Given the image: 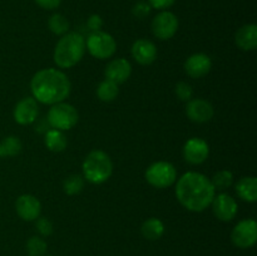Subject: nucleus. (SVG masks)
Wrapping results in <instances>:
<instances>
[{
	"mask_svg": "<svg viewBox=\"0 0 257 256\" xmlns=\"http://www.w3.org/2000/svg\"><path fill=\"white\" fill-rule=\"evenodd\" d=\"M84 187V180L79 175H72L65 178L63 182V188L67 195H77Z\"/></svg>",
	"mask_w": 257,
	"mask_h": 256,
	"instance_id": "26",
	"label": "nucleus"
},
{
	"mask_svg": "<svg viewBox=\"0 0 257 256\" xmlns=\"http://www.w3.org/2000/svg\"><path fill=\"white\" fill-rule=\"evenodd\" d=\"M175 2L176 0H148V4H150L152 8H155V9L163 10L170 8L171 5H173V3Z\"/></svg>",
	"mask_w": 257,
	"mask_h": 256,
	"instance_id": "33",
	"label": "nucleus"
},
{
	"mask_svg": "<svg viewBox=\"0 0 257 256\" xmlns=\"http://www.w3.org/2000/svg\"><path fill=\"white\" fill-rule=\"evenodd\" d=\"M85 48L89 50L93 57L98 59H107L115 53L117 43L110 34L98 30V32H93L88 37Z\"/></svg>",
	"mask_w": 257,
	"mask_h": 256,
	"instance_id": "7",
	"label": "nucleus"
},
{
	"mask_svg": "<svg viewBox=\"0 0 257 256\" xmlns=\"http://www.w3.org/2000/svg\"><path fill=\"white\" fill-rule=\"evenodd\" d=\"M151 9H152V7H151L148 3L138 2L137 4L133 7L132 13L136 18H138V19H143V18H146L148 14H150Z\"/></svg>",
	"mask_w": 257,
	"mask_h": 256,
	"instance_id": "29",
	"label": "nucleus"
},
{
	"mask_svg": "<svg viewBox=\"0 0 257 256\" xmlns=\"http://www.w3.org/2000/svg\"><path fill=\"white\" fill-rule=\"evenodd\" d=\"M233 182V175L227 170L220 171V172L216 173L213 176V178L211 180V183H212L213 188L218 191H223L227 190Z\"/></svg>",
	"mask_w": 257,
	"mask_h": 256,
	"instance_id": "25",
	"label": "nucleus"
},
{
	"mask_svg": "<svg viewBox=\"0 0 257 256\" xmlns=\"http://www.w3.org/2000/svg\"><path fill=\"white\" fill-rule=\"evenodd\" d=\"M141 231H142L143 237L150 241H156L165 232V225H163V222L161 220L152 217L148 218L147 221L143 222Z\"/></svg>",
	"mask_w": 257,
	"mask_h": 256,
	"instance_id": "20",
	"label": "nucleus"
},
{
	"mask_svg": "<svg viewBox=\"0 0 257 256\" xmlns=\"http://www.w3.org/2000/svg\"><path fill=\"white\" fill-rule=\"evenodd\" d=\"M178 29V19L173 13L162 12L152 22L153 34L161 40L171 39Z\"/></svg>",
	"mask_w": 257,
	"mask_h": 256,
	"instance_id": "9",
	"label": "nucleus"
},
{
	"mask_svg": "<svg viewBox=\"0 0 257 256\" xmlns=\"http://www.w3.org/2000/svg\"><path fill=\"white\" fill-rule=\"evenodd\" d=\"M45 146L49 148L53 152H62L68 145L67 137L64 136V133L59 130H50L48 131L47 135H45Z\"/></svg>",
	"mask_w": 257,
	"mask_h": 256,
	"instance_id": "21",
	"label": "nucleus"
},
{
	"mask_svg": "<svg viewBox=\"0 0 257 256\" xmlns=\"http://www.w3.org/2000/svg\"><path fill=\"white\" fill-rule=\"evenodd\" d=\"M212 68L210 57L203 53H196L191 55L185 63V70L191 78H202Z\"/></svg>",
	"mask_w": 257,
	"mask_h": 256,
	"instance_id": "15",
	"label": "nucleus"
},
{
	"mask_svg": "<svg viewBox=\"0 0 257 256\" xmlns=\"http://www.w3.org/2000/svg\"><path fill=\"white\" fill-rule=\"evenodd\" d=\"M27 250L30 256H43L47 251V242L43 238L33 236L27 242Z\"/></svg>",
	"mask_w": 257,
	"mask_h": 256,
	"instance_id": "27",
	"label": "nucleus"
},
{
	"mask_svg": "<svg viewBox=\"0 0 257 256\" xmlns=\"http://www.w3.org/2000/svg\"><path fill=\"white\" fill-rule=\"evenodd\" d=\"M30 88L35 100L44 104H55L69 95L72 85L64 73L49 68L39 70L33 77Z\"/></svg>",
	"mask_w": 257,
	"mask_h": 256,
	"instance_id": "2",
	"label": "nucleus"
},
{
	"mask_svg": "<svg viewBox=\"0 0 257 256\" xmlns=\"http://www.w3.org/2000/svg\"><path fill=\"white\" fill-rule=\"evenodd\" d=\"M77 109L68 103H55L48 113V122L54 130L68 131L74 127L78 122Z\"/></svg>",
	"mask_w": 257,
	"mask_h": 256,
	"instance_id": "5",
	"label": "nucleus"
},
{
	"mask_svg": "<svg viewBox=\"0 0 257 256\" xmlns=\"http://www.w3.org/2000/svg\"><path fill=\"white\" fill-rule=\"evenodd\" d=\"M40 8L43 9H47V10H53V9H57L58 7L60 5L62 0H34Z\"/></svg>",
	"mask_w": 257,
	"mask_h": 256,
	"instance_id": "32",
	"label": "nucleus"
},
{
	"mask_svg": "<svg viewBox=\"0 0 257 256\" xmlns=\"http://www.w3.org/2000/svg\"><path fill=\"white\" fill-rule=\"evenodd\" d=\"M112 161H110L109 156L103 151H92L83 162L84 178H87V181H89L90 183H95V185L105 182L112 175Z\"/></svg>",
	"mask_w": 257,
	"mask_h": 256,
	"instance_id": "4",
	"label": "nucleus"
},
{
	"mask_svg": "<svg viewBox=\"0 0 257 256\" xmlns=\"http://www.w3.org/2000/svg\"><path fill=\"white\" fill-rule=\"evenodd\" d=\"M186 113L191 120L196 123L208 122L213 117V107L205 99H191L186 105Z\"/></svg>",
	"mask_w": 257,
	"mask_h": 256,
	"instance_id": "12",
	"label": "nucleus"
},
{
	"mask_svg": "<svg viewBox=\"0 0 257 256\" xmlns=\"http://www.w3.org/2000/svg\"><path fill=\"white\" fill-rule=\"evenodd\" d=\"M236 44L242 50H253L257 47V25L247 24L241 27L236 33Z\"/></svg>",
	"mask_w": 257,
	"mask_h": 256,
	"instance_id": "18",
	"label": "nucleus"
},
{
	"mask_svg": "<svg viewBox=\"0 0 257 256\" xmlns=\"http://www.w3.org/2000/svg\"><path fill=\"white\" fill-rule=\"evenodd\" d=\"M48 27L54 34L63 35L69 30V22L62 14H53L48 20Z\"/></svg>",
	"mask_w": 257,
	"mask_h": 256,
	"instance_id": "24",
	"label": "nucleus"
},
{
	"mask_svg": "<svg viewBox=\"0 0 257 256\" xmlns=\"http://www.w3.org/2000/svg\"><path fill=\"white\" fill-rule=\"evenodd\" d=\"M177 178V172L172 163L160 161L150 167L146 171V180L150 185L157 188H166L173 185Z\"/></svg>",
	"mask_w": 257,
	"mask_h": 256,
	"instance_id": "6",
	"label": "nucleus"
},
{
	"mask_svg": "<svg viewBox=\"0 0 257 256\" xmlns=\"http://www.w3.org/2000/svg\"><path fill=\"white\" fill-rule=\"evenodd\" d=\"M18 215L24 221H34L39 217L42 205L39 200L32 195H22L15 203Z\"/></svg>",
	"mask_w": 257,
	"mask_h": 256,
	"instance_id": "14",
	"label": "nucleus"
},
{
	"mask_svg": "<svg viewBox=\"0 0 257 256\" xmlns=\"http://www.w3.org/2000/svg\"><path fill=\"white\" fill-rule=\"evenodd\" d=\"M85 53V40L79 33H65L54 49V62L60 68H72Z\"/></svg>",
	"mask_w": 257,
	"mask_h": 256,
	"instance_id": "3",
	"label": "nucleus"
},
{
	"mask_svg": "<svg viewBox=\"0 0 257 256\" xmlns=\"http://www.w3.org/2000/svg\"><path fill=\"white\" fill-rule=\"evenodd\" d=\"M176 94H177V97L180 98L181 100L188 102V100H191V98H192L193 95L192 87L186 82L177 83V85H176Z\"/></svg>",
	"mask_w": 257,
	"mask_h": 256,
	"instance_id": "28",
	"label": "nucleus"
},
{
	"mask_svg": "<svg viewBox=\"0 0 257 256\" xmlns=\"http://www.w3.org/2000/svg\"><path fill=\"white\" fill-rule=\"evenodd\" d=\"M132 55L137 63L148 65L157 58V48L151 40L138 39L132 45Z\"/></svg>",
	"mask_w": 257,
	"mask_h": 256,
	"instance_id": "17",
	"label": "nucleus"
},
{
	"mask_svg": "<svg viewBox=\"0 0 257 256\" xmlns=\"http://www.w3.org/2000/svg\"><path fill=\"white\" fill-rule=\"evenodd\" d=\"M105 79L112 80L115 84L124 83L132 73V67L131 63L124 58H118V59L112 60L105 68Z\"/></svg>",
	"mask_w": 257,
	"mask_h": 256,
	"instance_id": "16",
	"label": "nucleus"
},
{
	"mask_svg": "<svg viewBox=\"0 0 257 256\" xmlns=\"http://www.w3.org/2000/svg\"><path fill=\"white\" fill-rule=\"evenodd\" d=\"M20 151H22V142L15 136L5 137L0 142V157H13L19 155Z\"/></svg>",
	"mask_w": 257,
	"mask_h": 256,
	"instance_id": "22",
	"label": "nucleus"
},
{
	"mask_svg": "<svg viewBox=\"0 0 257 256\" xmlns=\"http://www.w3.org/2000/svg\"><path fill=\"white\" fill-rule=\"evenodd\" d=\"M211 180L198 172H187L177 181L176 196L183 207L193 212L206 210L215 197Z\"/></svg>",
	"mask_w": 257,
	"mask_h": 256,
	"instance_id": "1",
	"label": "nucleus"
},
{
	"mask_svg": "<svg viewBox=\"0 0 257 256\" xmlns=\"http://www.w3.org/2000/svg\"><path fill=\"white\" fill-rule=\"evenodd\" d=\"M208 153H210V147L202 138H191L183 147V157L191 165H200L205 162L208 157Z\"/></svg>",
	"mask_w": 257,
	"mask_h": 256,
	"instance_id": "11",
	"label": "nucleus"
},
{
	"mask_svg": "<svg viewBox=\"0 0 257 256\" xmlns=\"http://www.w3.org/2000/svg\"><path fill=\"white\" fill-rule=\"evenodd\" d=\"M233 245L241 248H248L255 245L257 240V223L252 218L238 222L231 233Z\"/></svg>",
	"mask_w": 257,
	"mask_h": 256,
	"instance_id": "8",
	"label": "nucleus"
},
{
	"mask_svg": "<svg viewBox=\"0 0 257 256\" xmlns=\"http://www.w3.org/2000/svg\"><path fill=\"white\" fill-rule=\"evenodd\" d=\"M236 192L238 197L247 202H255L257 200V180L256 177H242L236 185Z\"/></svg>",
	"mask_w": 257,
	"mask_h": 256,
	"instance_id": "19",
	"label": "nucleus"
},
{
	"mask_svg": "<svg viewBox=\"0 0 257 256\" xmlns=\"http://www.w3.org/2000/svg\"><path fill=\"white\" fill-rule=\"evenodd\" d=\"M211 205L215 216L221 221H231L237 215V202L232 196L227 193H220L218 196H215Z\"/></svg>",
	"mask_w": 257,
	"mask_h": 256,
	"instance_id": "10",
	"label": "nucleus"
},
{
	"mask_svg": "<svg viewBox=\"0 0 257 256\" xmlns=\"http://www.w3.org/2000/svg\"><path fill=\"white\" fill-rule=\"evenodd\" d=\"M35 227H37V230L39 231L43 236H49L50 233L53 232V223L45 217L37 220Z\"/></svg>",
	"mask_w": 257,
	"mask_h": 256,
	"instance_id": "30",
	"label": "nucleus"
},
{
	"mask_svg": "<svg viewBox=\"0 0 257 256\" xmlns=\"http://www.w3.org/2000/svg\"><path fill=\"white\" fill-rule=\"evenodd\" d=\"M87 24H88V28H89L90 30H93V32H98V30L102 28L103 20H102V18L99 17V15L93 14V15H90V17H89Z\"/></svg>",
	"mask_w": 257,
	"mask_h": 256,
	"instance_id": "31",
	"label": "nucleus"
},
{
	"mask_svg": "<svg viewBox=\"0 0 257 256\" xmlns=\"http://www.w3.org/2000/svg\"><path fill=\"white\" fill-rule=\"evenodd\" d=\"M39 113V107L34 98H24L14 108V119L19 124H30L34 122Z\"/></svg>",
	"mask_w": 257,
	"mask_h": 256,
	"instance_id": "13",
	"label": "nucleus"
},
{
	"mask_svg": "<svg viewBox=\"0 0 257 256\" xmlns=\"http://www.w3.org/2000/svg\"><path fill=\"white\" fill-rule=\"evenodd\" d=\"M118 84L112 80L104 79L97 88V95L103 102H112L118 95Z\"/></svg>",
	"mask_w": 257,
	"mask_h": 256,
	"instance_id": "23",
	"label": "nucleus"
}]
</instances>
